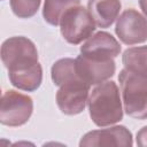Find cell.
Returning a JSON list of instances; mask_svg holds the SVG:
<instances>
[{"instance_id": "3", "label": "cell", "mask_w": 147, "mask_h": 147, "mask_svg": "<svg viewBox=\"0 0 147 147\" xmlns=\"http://www.w3.org/2000/svg\"><path fill=\"white\" fill-rule=\"evenodd\" d=\"M59 25L64 40L72 45H78L88 39L96 26L88 9L79 3L64 10Z\"/></svg>"}, {"instance_id": "9", "label": "cell", "mask_w": 147, "mask_h": 147, "mask_svg": "<svg viewBox=\"0 0 147 147\" xmlns=\"http://www.w3.org/2000/svg\"><path fill=\"white\" fill-rule=\"evenodd\" d=\"M133 145L132 133L123 125H116L108 129L90 131L83 136L79 141L80 147L92 146H123L130 147Z\"/></svg>"}, {"instance_id": "14", "label": "cell", "mask_w": 147, "mask_h": 147, "mask_svg": "<svg viewBox=\"0 0 147 147\" xmlns=\"http://www.w3.org/2000/svg\"><path fill=\"white\" fill-rule=\"evenodd\" d=\"M51 76L54 85L56 86H62L63 84L74 80L76 78H79L76 67H75V60L70 57H64L57 60L51 70Z\"/></svg>"}, {"instance_id": "7", "label": "cell", "mask_w": 147, "mask_h": 147, "mask_svg": "<svg viewBox=\"0 0 147 147\" xmlns=\"http://www.w3.org/2000/svg\"><path fill=\"white\" fill-rule=\"evenodd\" d=\"M115 33L125 45L145 42L147 40V18L133 8L126 9L117 17Z\"/></svg>"}, {"instance_id": "12", "label": "cell", "mask_w": 147, "mask_h": 147, "mask_svg": "<svg viewBox=\"0 0 147 147\" xmlns=\"http://www.w3.org/2000/svg\"><path fill=\"white\" fill-rule=\"evenodd\" d=\"M8 77L13 86L18 90L33 92L42 82V68L39 62L21 69L8 70Z\"/></svg>"}, {"instance_id": "13", "label": "cell", "mask_w": 147, "mask_h": 147, "mask_svg": "<svg viewBox=\"0 0 147 147\" xmlns=\"http://www.w3.org/2000/svg\"><path fill=\"white\" fill-rule=\"evenodd\" d=\"M122 62L126 70L147 76V46L125 49L122 55Z\"/></svg>"}, {"instance_id": "4", "label": "cell", "mask_w": 147, "mask_h": 147, "mask_svg": "<svg viewBox=\"0 0 147 147\" xmlns=\"http://www.w3.org/2000/svg\"><path fill=\"white\" fill-rule=\"evenodd\" d=\"M33 111L32 99L23 93L8 90L2 93L0 105V122L6 126L24 125Z\"/></svg>"}, {"instance_id": "16", "label": "cell", "mask_w": 147, "mask_h": 147, "mask_svg": "<svg viewBox=\"0 0 147 147\" xmlns=\"http://www.w3.org/2000/svg\"><path fill=\"white\" fill-rule=\"evenodd\" d=\"M41 0H10L13 13L20 18H30L39 9Z\"/></svg>"}, {"instance_id": "5", "label": "cell", "mask_w": 147, "mask_h": 147, "mask_svg": "<svg viewBox=\"0 0 147 147\" xmlns=\"http://www.w3.org/2000/svg\"><path fill=\"white\" fill-rule=\"evenodd\" d=\"M1 60L8 70L21 69L38 62V51L30 39L22 36L11 37L1 46Z\"/></svg>"}, {"instance_id": "8", "label": "cell", "mask_w": 147, "mask_h": 147, "mask_svg": "<svg viewBox=\"0 0 147 147\" xmlns=\"http://www.w3.org/2000/svg\"><path fill=\"white\" fill-rule=\"evenodd\" d=\"M75 67L78 76L88 85H99L107 82L116 70L114 59L100 60L83 54L75 59Z\"/></svg>"}, {"instance_id": "2", "label": "cell", "mask_w": 147, "mask_h": 147, "mask_svg": "<svg viewBox=\"0 0 147 147\" xmlns=\"http://www.w3.org/2000/svg\"><path fill=\"white\" fill-rule=\"evenodd\" d=\"M122 102L125 113L137 119L147 118V76L126 70L118 75Z\"/></svg>"}, {"instance_id": "15", "label": "cell", "mask_w": 147, "mask_h": 147, "mask_svg": "<svg viewBox=\"0 0 147 147\" xmlns=\"http://www.w3.org/2000/svg\"><path fill=\"white\" fill-rule=\"evenodd\" d=\"M77 3H79V0H45L42 8L44 20L48 24L56 26L64 10Z\"/></svg>"}, {"instance_id": "17", "label": "cell", "mask_w": 147, "mask_h": 147, "mask_svg": "<svg viewBox=\"0 0 147 147\" xmlns=\"http://www.w3.org/2000/svg\"><path fill=\"white\" fill-rule=\"evenodd\" d=\"M136 141H137V145L138 146H140V147H147V126L141 127L137 132Z\"/></svg>"}, {"instance_id": "1", "label": "cell", "mask_w": 147, "mask_h": 147, "mask_svg": "<svg viewBox=\"0 0 147 147\" xmlns=\"http://www.w3.org/2000/svg\"><path fill=\"white\" fill-rule=\"evenodd\" d=\"M90 117L96 126H108L123 118L119 90L115 82L107 80L95 86L87 100Z\"/></svg>"}, {"instance_id": "10", "label": "cell", "mask_w": 147, "mask_h": 147, "mask_svg": "<svg viewBox=\"0 0 147 147\" xmlns=\"http://www.w3.org/2000/svg\"><path fill=\"white\" fill-rule=\"evenodd\" d=\"M121 53L118 41L108 32L100 31L91 36L80 46V54L100 60L115 59Z\"/></svg>"}, {"instance_id": "11", "label": "cell", "mask_w": 147, "mask_h": 147, "mask_svg": "<svg viewBox=\"0 0 147 147\" xmlns=\"http://www.w3.org/2000/svg\"><path fill=\"white\" fill-rule=\"evenodd\" d=\"M121 0H88L87 9L96 26L109 28L118 17Z\"/></svg>"}, {"instance_id": "6", "label": "cell", "mask_w": 147, "mask_h": 147, "mask_svg": "<svg viewBox=\"0 0 147 147\" xmlns=\"http://www.w3.org/2000/svg\"><path fill=\"white\" fill-rule=\"evenodd\" d=\"M90 87L91 85L80 77L60 86L56 93V103L61 113L69 116L80 114L86 107Z\"/></svg>"}, {"instance_id": "18", "label": "cell", "mask_w": 147, "mask_h": 147, "mask_svg": "<svg viewBox=\"0 0 147 147\" xmlns=\"http://www.w3.org/2000/svg\"><path fill=\"white\" fill-rule=\"evenodd\" d=\"M139 6H140L142 13L145 14V16L147 17V0H139Z\"/></svg>"}]
</instances>
